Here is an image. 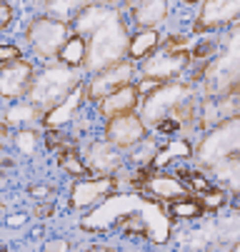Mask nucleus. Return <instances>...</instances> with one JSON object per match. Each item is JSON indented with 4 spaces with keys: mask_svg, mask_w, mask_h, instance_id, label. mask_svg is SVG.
<instances>
[{
    "mask_svg": "<svg viewBox=\"0 0 240 252\" xmlns=\"http://www.w3.org/2000/svg\"><path fill=\"white\" fill-rule=\"evenodd\" d=\"M73 32L83 35L88 43L85 73L93 75L98 70H105L110 65L128 60L133 32L128 28V18L120 5L90 3L73 23Z\"/></svg>",
    "mask_w": 240,
    "mask_h": 252,
    "instance_id": "1",
    "label": "nucleus"
},
{
    "mask_svg": "<svg viewBox=\"0 0 240 252\" xmlns=\"http://www.w3.org/2000/svg\"><path fill=\"white\" fill-rule=\"evenodd\" d=\"M203 97H220L240 90V23L228 28L220 40V50L195 75Z\"/></svg>",
    "mask_w": 240,
    "mask_h": 252,
    "instance_id": "2",
    "label": "nucleus"
},
{
    "mask_svg": "<svg viewBox=\"0 0 240 252\" xmlns=\"http://www.w3.org/2000/svg\"><path fill=\"white\" fill-rule=\"evenodd\" d=\"M78 85H83L78 67L63 65L60 60H50L45 67L38 70L35 80H33V88L28 93V100L35 102L43 113H48L55 105H60Z\"/></svg>",
    "mask_w": 240,
    "mask_h": 252,
    "instance_id": "3",
    "label": "nucleus"
},
{
    "mask_svg": "<svg viewBox=\"0 0 240 252\" xmlns=\"http://www.w3.org/2000/svg\"><path fill=\"white\" fill-rule=\"evenodd\" d=\"M228 158H240V115L203 132L195 145V162L200 170Z\"/></svg>",
    "mask_w": 240,
    "mask_h": 252,
    "instance_id": "4",
    "label": "nucleus"
},
{
    "mask_svg": "<svg viewBox=\"0 0 240 252\" xmlns=\"http://www.w3.org/2000/svg\"><path fill=\"white\" fill-rule=\"evenodd\" d=\"M193 60V48L178 38L175 40V35L170 40H165L160 45L158 53H153L138 70H140V78H153V80H160V83H170V80H175L178 75H183L188 65Z\"/></svg>",
    "mask_w": 240,
    "mask_h": 252,
    "instance_id": "5",
    "label": "nucleus"
},
{
    "mask_svg": "<svg viewBox=\"0 0 240 252\" xmlns=\"http://www.w3.org/2000/svg\"><path fill=\"white\" fill-rule=\"evenodd\" d=\"M70 35H73V25L40 15V18L30 20V25L25 30V40H28V48L33 55L50 63V60H58L60 50L70 40Z\"/></svg>",
    "mask_w": 240,
    "mask_h": 252,
    "instance_id": "6",
    "label": "nucleus"
},
{
    "mask_svg": "<svg viewBox=\"0 0 240 252\" xmlns=\"http://www.w3.org/2000/svg\"><path fill=\"white\" fill-rule=\"evenodd\" d=\"M140 70L135 67L133 60H123L118 65H110L105 70H98L93 73L85 83V97L90 102H100L103 97H108L113 93H118L120 88L135 85V78H138Z\"/></svg>",
    "mask_w": 240,
    "mask_h": 252,
    "instance_id": "7",
    "label": "nucleus"
},
{
    "mask_svg": "<svg viewBox=\"0 0 240 252\" xmlns=\"http://www.w3.org/2000/svg\"><path fill=\"white\" fill-rule=\"evenodd\" d=\"M240 23V0H203L193 23L195 35H210Z\"/></svg>",
    "mask_w": 240,
    "mask_h": 252,
    "instance_id": "8",
    "label": "nucleus"
},
{
    "mask_svg": "<svg viewBox=\"0 0 240 252\" xmlns=\"http://www.w3.org/2000/svg\"><path fill=\"white\" fill-rule=\"evenodd\" d=\"M150 135V127L140 118V113H125L105 123V140L120 153H130L138 142H143Z\"/></svg>",
    "mask_w": 240,
    "mask_h": 252,
    "instance_id": "9",
    "label": "nucleus"
},
{
    "mask_svg": "<svg viewBox=\"0 0 240 252\" xmlns=\"http://www.w3.org/2000/svg\"><path fill=\"white\" fill-rule=\"evenodd\" d=\"M35 75H38L35 65L25 58L13 60V63H3L0 65V95H3V100L13 102V100L28 97Z\"/></svg>",
    "mask_w": 240,
    "mask_h": 252,
    "instance_id": "10",
    "label": "nucleus"
},
{
    "mask_svg": "<svg viewBox=\"0 0 240 252\" xmlns=\"http://www.w3.org/2000/svg\"><path fill=\"white\" fill-rule=\"evenodd\" d=\"M83 162L90 177H115L123 167V153L103 137L88 142V148L83 150Z\"/></svg>",
    "mask_w": 240,
    "mask_h": 252,
    "instance_id": "11",
    "label": "nucleus"
},
{
    "mask_svg": "<svg viewBox=\"0 0 240 252\" xmlns=\"http://www.w3.org/2000/svg\"><path fill=\"white\" fill-rule=\"evenodd\" d=\"M118 185L115 177H80L70 190V207L90 210L100 200H105Z\"/></svg>",
    "mask_w": 240,
    "mask_h": 252,
    "instance_id": "12",
    "label": "nucleus"
},
{
    "mask_svg": "<svg viewBox=\"0 0 240 252\" xmlns=\"http://www.w3.org/2000/svg\"><path fill=\"white\" fill-rule=\"evenodd\" d=\"M128 10H130V23L135 28H155L165 25L170 18V3L168 0H128Z\"/></svg>",
    "mask_w": 240,
    "mask_h": 252,
    "instance_id": "13",
    "label": "nucleus"
},
{
    "mask_svg": "<svg viewBox=\"0 0 240 252\" xmlns=\"http://www.w3.org/2000/svg\"><path fill=\"white\" fill-rule=\"evenodd\" d=\"M140 100H143V95H140L138 85H128V88H120L118 93H113L108 97H103L100 102H95V110H98V115L103 120L108 123V120H113L118 115L135 113L140 107Z\"/></svg>",
    "mask_w": 240,
    "mask_h": 252,
    "instance_id": "14",
    "label": "nucleus"
},
{
    "mask_svg": "<svg viewBox=\"0 0 240 252\" xmlns=\"http://www.w3.org/2000/svg\"><path fill=\"white\" fill-rule=\"evenodd\" d=\"M45 113L35 102H30L28 97L23 100H13L5 105L3 110V125L5 127H15V130H23V127H35L38 123H43Z\"/></svg>",
    "mask_w": 240,
    "mask_h": 252,
    "instance_id": "15",
    "label": "nucleus"
},
{
    "mask_svg": "<svg viewBox=\"0 0 240 252\" xmlns=\"http://www.w3.org/2000/svg\"><path fill=\"white\" fill-rule=\"evenodd\" d=\"M83 100H85V83L78 85V88H75L70 95H68L60 105H55L53 110H48L40 125L48 127V130H60L63 125L73 123V120L78 118V110H80V102H83Z\"/></svg>",
    "mask_w": 240,
    "mask_h": 252,
    "instance_id": "16",
    "label": "nucleus"
},
{
    "mask_svg": "<svg viewBox=\"0 0 240 252\" xmlns=\"http://www.w3.org/2000/svg\"><path fill=\"white\" fill-rule=\"evenodd\" d=\"M145 190L155 197V200H163V202H175L180 197H188L190 188L183 183L180 177L175 175H165V172H155L145 180Z\"/></svg>",
    "mask_w": 240,
    "mask_h": 252,
    "instance_id": "17",
    "label": "nucleus"
},
{
    "mask_svg": "<svg viewBox=\"0 0 240 252\" xmlns=\"http://www.w3.org/2000/svg\"><path fill=\"white\" fill-rule=\"evenodd\" d=\"M203 237H208L213 245H228V247L240 242V212L215 218L208 227H203Z\"/></svg>",
    "mask_w": 240,
    "mask_h": 252,
    "instance_id": "18",
    "label": "nucleus"
},
{
    "mask_svg": "<svg viewBox=\"0 0 240 252\" xmlns=\"http://www.w3.org/2000/svg\"><path fill=\"white\" fill-rule=\"evenodd\" d=\"M163 45V35L155 28H140L133 32L130 38V50H128V60L133 63H145L153 53H158Z\"/></svg>",
    "mask_w": 240,
    "mask_h": 252,
    "instance_id": "19",
    "label": "nucleus"
},
{
    "mask_svg": "<svg viewBox=\"0 0 240 252\" xmlns=\"http://www.w3.org/2000/svg\"><path fill=\"white\" fill-rule=\"evenodd\" d=\"M215 185L228 188L233 195L240 192V158H228V160H218L213 165H208L203 170Z\"/></svg>",
    "mask_w": 240,
    "mask_h": 252,
    "instance_id": "20",
    "label": "nucleus"
},
{
    "mask_svg": "<svg viewBox=\"0 0 240 252\" xmlns=\"http://www.w3.org/2000/svg\"><path fill=\"white\" fill-rule=\"evenodd\" d=\"M90 3H95V0H43V15L73 25Z\"/></svg>",
    "mask_w": 240,
    "mask_h": 252,
    "instance_id": "21",
    "label": "nucleus"
},
{
    "mask_svg": "<svg viewBox=\"0 0 240 252\" xmlns=\"http://www.w3.org/2000/svg\"><path fill=\"white\" fill-rule=\"evenodd\" d=\"M178 158H195V148L190 145V142L185 137H173V140H168L165 145L158 150L155 160H153V170H163L168 167L173 160Z\"/></svg>",
    "mask_w": 240,
    "mask_h": 252,
    "instance_id": "22",
    "label": "nucleus"
},
{
    "mask_svg": "<svg viewBox=\"0 0 240 252\" xmlns=\"http://www.w3.org/2000/svg\"><path fill=\"white\" fill-rule=\"evenodd\" d=\"M58 60L63 65H70V67H78V70H85V60H88V43L83 35L73 32L70 40L65 43V48L60 50Z\"/></svg>",
    "mask_w": 240,
    "mask_h": 252,
    "instance_id": "23",
    "label": "nucleus"
},
{
    "mask_svg": "<svg viewBox=\"0 0 240 252\" xmlns=\"http://www.w3.org/2000/svg\"><path fill=\"white\" fill-rule=\"evenodd\" d=\"M230 197H233V192L228 188L213 185L210 190H205L200 195V205H203L205 212H220L223 207H230Z\"/></svg>",
    "mask_w": 240,
    "mask_h": 252,
    "instance_id": "24",
    "label": "nucleus"
},
{
    "mask_svg": "<svg viewBox=\"0 0 240 252\" xmlns=\"http://www.w3.org/2000/svg\"><path fill=\"white\" fill-rule=\"evenodd\" d=\"M158 150H160V145L155 142V137L148 135L143 142H138V145L130 150V160L138 165V167H153V160H155Z\"/></svg>",
    "mask_w": 240,
    "mask_h": 252,
    "instance_id": "25",
    "label": "nucleus"
},
{
    "mask_svg": "<svg viewBox=\"0 0 240 252\" xmlns=\"http://www.w3.org/2000/svg\"><path fill=\"white\" fill-rule=\"evenodd\" d=\"M168 212L173 215L175 220H195V218H200L205 210H203L200 200L180 197V200H175V202H170V205H168Z\"/></svg>",
    "mask_w": 240,
    "mask_h": 252,
    "instance_id": "26",
    "label": "nucleus"
},
{
    "mask_svg": "<svg viewBox=\"0 0 240 252\" xmlns=\"http://www.w3.org/2000/svg\"><path fill=\"white\" fill-rule=\"evenodd\" d=\"M38 142H40V135H38L35 127H23V130H15V135H13L15 150L20 155H25V158H30L33 153L38 150Z\"/></svg>",
    "mask_w": 240,
    "mask_h": 252,
    "instance_id": "27",
    "label": "nucleus"
},
{
    "mask_svg": "<svg viewBox=\"0 0 240 252\" xmlns=\"http://www.w3.org/2000/svg\"><path fill=\"white\" fill-rule=\"evenodd\" d=\"M58 162H60V167H63L68 175H73V177L88 175V167H85L83 158H78V153H73V150H63V153L58 155Z\"/></svg>",
    "mask_w": 240,
    "mask_h": 252,
    "instance_id": "28",
    "label": "nucleus"
},
{
    "mask_svg": "<svg viewBox=\"0 0 240 252\" xmlns=\"http://www.w3.org/2000/svg\"><path fill=\"white\" fill-rule=\"evenodd\" d=\"M23 58V50L13 43H5L3 48H0V65L3 63H13V60H20Z\"/></svg>",
    "mask_w": 240,
    "mask_h": 252,
    "instance_id": "29",
    "label": "nucleus"
},
{
    "mask_svg": "<svg viewBox=\"0 0 240 252\" xmlns=\"http://www.w3.org/2000/svg\"><path fill=\"white\" fill-rule=\"evenodd\" d=\"M43 252H70V242L65 237H53L43 245Z\"/></svg>",
    "mask_w": 240,
    "mask_h": 252,
    "instance_id": "30",
    "label": "nucleus"
},
{
    "mask_svg": "<svg viewBox=\"0 0 240 252\" xmlns=\"http://www.w3.org/2000/svg\"><path fill=\"white\" fill-rule=\"evenodd\" d=\"M135 85H138L140 95L145 97V95H150L153 90H158L163 83H160V80H153V78H138V83H135Z\"/></svg>",
    "mask_w": 240,
    "mask_h": 252,
    "instance_id": "31",
    "label": "nucleus"
},
{
    "mask_svg": "<svg viewBox=\"0 0 240 252\" xmlns=\"http://www.w3.org/2000/svg\"><path fill=\"white\" fill-rule=\"evenodd\" d=\"M10 20H13V8L8 3H3V5H0V30H3V32L10 28Z\"/></svg>",
    "mask_w": 240,
    "mask_h": 252,
    "instance_id": "32",
    "label": "nucleus"
},
{
    "mask_svg": "<svg viewBox=\"0 0 240 252\" xmlns=\"http://www.w3.org/2000/svg\"><path fill=\"white\" fill-rule=\"evenodd\" d=\"M30 195L35 197V200H43V197L50 195V188H45V185H33V188H30Z\"/></svg>",
    "mask_w": 240,
    "mask_h": 252,
    "instance_id": "33",
    "label": "nucleus"
},
{
    "mask_svg": "<svg viewBox=\"0 0 240 252\" xmlns=\"http://www.w3.org/2000/svg\"><path fill=\"white\" fill-rule=\"evenodd\" d=\"M25 220H28V215H10L5 222H8V227H20V225H25Z\"/></svg>",
    "mask_w": 240,
    "mask_h": 252,
    "instance_id": "34",
    "label": "nucleus"
},
{
    "mask_svg": "<svg viewBox=\"0 0 240 252\" xmlns=\"http://www.w3.org/2000/svg\"><path fill=\"white\" fill-rule=\"evenodd\" d=\"M85 252H118V250L110 247V245H90Z\"/></svg>",
    "mask_w": 240,
    "mask_h": 252,
    "instance_id": "35",
    "label": "nucleus"
},
{
    "mask_svg": "<svg viewBox=\"0 0 240 252\" xmlns=\"http://www.w3.org/2000/svg\"><path fill=\"white\" fill-rule=\"evenodd\" d=\"M230 210H233V212H240V192H235V195L230 197Z\"/></svg>",
    "mask_w": 240,
    "mask_h": 252,
    "instance_id": "36",
    "label": "nucleus"
},
{
    "mask_svg": "<svg viewBox=\"0 0 240 252\" xmlns=\"http://www.w3.org/2000/svg\"><path fill=\"white\" fill-rule=\"evenodd\" d=\"M95 3H105V5H120V8H123V5L128 3V0H95Z\"/></svg>",
    "mask_w": 240,
    "mask_h": 252,
    "instance_id": "37",
    "label": "nucleus"
},
{
    "mask_svg": "<svg viewBox=\"0 0 240 252\" xmlns=\"http://www.w3.org/2000/svg\"><path fill=\"white\" fill-rule=\"evenodd\" d=\"M228 252H240V242H235V245H233V247H230Z\"/></svg>",
    "mask_w": 240,
    "mask_h": 252,
    "instance_id": "38",
    "label": "nucleus"
},
{
    "mask_svg": "<svg viewBox=\"0 0 240 252\" xmlns=\"http://www.w3.org/2000/svg\"><path fill=\"white\" fill-rule=\"evenodd\" d=\"M183 3H188V5H195V3H203V0H183Z\"/></svg>",
    "mask_w": 240,
    "mask_h": 252,
    "instance_id": "39",
    "label": "nucleus"
}]
</instances>
